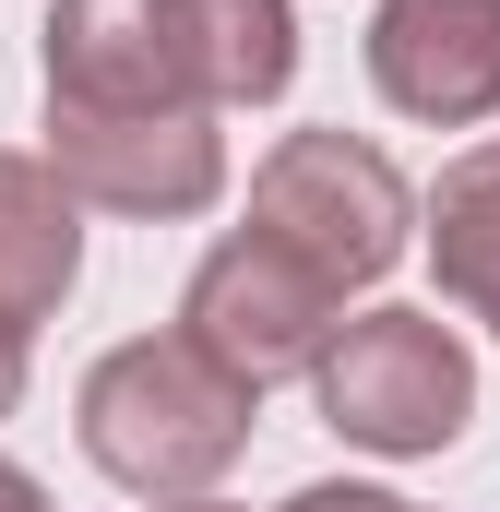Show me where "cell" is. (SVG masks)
Wrapping results in <instances>:
<instances>
[{"mask_svg": "<svg viewBox=\"0 0 500 512\" xmlns=\"http://www.w3.org/2000/svg\"><path fill=\"white\" fill-rule=\"evenodd\" d=\"M72 429H84V465L131 489V501H203L262 429V393L227 382L191 334H131L108 346L84 393H72Z\"/></svg>", "mask_w": 500, "mask_h": 512, "instance_id": "obj_1", "label": "cell"}, {"mask_svg": "<svg viewBox=\"0 0 500 512\" xmlns=\"http://www.w3.org/2000/svg\"><path fill=\"white\" fill-rule=\"evenodd\" d=\"M250 239H274L298 274H322L346 298V286H381L405 262L417 191H405V167L381 143H358V131H286L250 167Z\"/></svg>", "mask_w": 500, "mask_h": 512, "instance_id": "obj_2", "label": "cell"}, {"mask_svg": "<svg viewBox=\"0 0 500 512\" xmlns=\"http://www.w3.org/2000/svg\"><path fill=\"white\" fill-rule=\"evenodd\" d=\"M310 405H322L334 441L417 465V453H453V441H465V417H477V358H465V334H453L441 310H358V322L322 334Z\"/></svg>", "mask_w": 500, "mask_h": 512, "instance_id": "obj_3", "label": "cell"}, {"mask_svg": "<svg viewBox=\"0 0 500 512\" xmlns=\"http://www.w3.org/2000/svg\"><path fill=\"white\" fill-rule=\"evenodd\" d=\"M334 322H346V298H334L322 274H298L274 239L227 227L215 251L191 262V286H179V322H167V334H191L227 382L274 393V382H310V358H322V334H334Z\"/></svg>", "mask_w": 500, "mask_h": 512, "instance_id": "obj_4", "label": "cell"}, {"mask_svg": "<svg viewBox=\"0 0 500 512\" xmlns=\"http://www.w3.org/2000/svg\"><path fill=\"white\" fill-rule=\"evenodd\" d=\"M36 155L60 167L72 203L143 215V227H179V215H203L227 191V131L203 120V108H179V120H60L48 108V143Z\"/></svg>", "mask_w": 500, "mask_h": 512, "instance_id": "obj_5", "label": "cell"}, {"mask_svg": "<svg viewBox=\"0 0 500 512\" xmlns=\"http://www.w3.org/2000/svg\"><path fill=\"white\" fill-rule=\"evenodd\" d=\"M36 84H48L60 120H179V108H203L191 72H179V48H167V12L155 0H48Z\"/></svg>", "mask_w": 500, "mask_h": 512, "instance_id": "obj_6", "label": "cell"}, {"mask_svg": "<svg viewBox=\"0 0 500 512\" xmlns=\"http://www.w3.org/2000/svg\"><path fill=\"white\" fill-rule=\"evenodd\" d=\"M370 84L393 120H500V0H370Z\"/></svg>", "mask_w": 500, "mask_h": 512, "instance_id": "obj_7", "label": "cell"}, {"mask_svg": "<svg viewBox=\"0 0 500 512\" xmlns=\"http://www.w3.org/2000/svg\"><path fill=\"white\" fill-rule=\"evenodd\" d=\"M155 12H167V48L215 120L274 108L298 84V0H155Z\"/></svg>", "mask_w": 500, "mask_h": 512, "instance_id": "obj_8", "label": "cell"}, {"mask_svg": "<svg viewBox=\"0 0 500 512\" xmlns=\"http://www.w3.org/2000/svg\"><path fill=\"white\" fill-rule=\"evenodd\" d=\"M72 274H84V203L60 191L48 155L0 143V310L12 322H48L72 298Z\"/></svg>", "mask_w": 500, "mask_h": 512, "instance_id": "obj_9", "label": "cell"}, {"mask_svg": "<svg viewBox=\"0 0 500 512\" xmlns=\"http://www.w3.org/2000/svg\"><path fill=\"white\" fill-rule=\"evenodd\" d=\"M417 239H429L441 298H453L465 322H489V334H500V143H465V155L429 179Z\"/></svg>", "mask_w": 500, "mask_h": 512, "instance_id": "obj_10", "label": "cell"}, {"mask_svg": "<svg viewBox=\"0 0 500 512\" xmlns=\"http://www.w3.org/2000/svg\"><path fill=\"white\" fill-rule=\"evenodd\" d=\"M286 512H417V501H393V489H370V477H322V489H298Z\"/></svg>", "mask_w": 500, "mask_h": 512, "instance_id": "obj_11", "label": "cell"}, {"mask_svg": "<svg viewBox=\"0 0 500 512\" xmlns=\"http://www.w3.org/2000/svg\"><path fill=\"white\" fill-rule=\"evenodd\" d=\"M24 382H36V322H12V310H0V417L24 405Z\"/></svg>", "mask_w": 500, "mask_h": 512, "instance_id": "obj_12", "label": "cell"}, {"mask_svg": "<svg viewBox=\"0 0 500 512\" xmlns=\"http://www.w3.org/2000/svg\"><path fill=\"white\" fill-rule=\"evenodd\" d=\"M0 512H48V489H36V477H24L12 453H0Z\"/></svg>", "mask_w": 500, "mask_h": 512, "instance_id": "obj_13", "label": "cell"}, {"mask_svg": "<svg viewBox=\"0 0 500 512\" xmlns=\"http://www.w3.org/2000/svg\"><path fill=\"white\" fill-rule=\"evenodd\" d=\"M155 512H239V501H215V489H203V501H155Z\"/></svg>", "mask_w": 500, "mask_h": 512, "instance_id": "obj_14", "label": "cell"}]
</instances>
